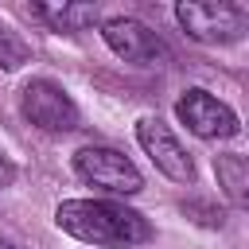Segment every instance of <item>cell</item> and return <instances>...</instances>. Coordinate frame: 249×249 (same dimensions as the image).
Returning a JSON list of instances; mask_svg holds the SVG:
<instances>
[{"mask_svg": "<svg viewBox=\"0 0 249 249\" xmlns=\"http://www.w3.org/2000/svg\"><path fill=\"white\" fill-rule=\"evenodd\" d=\"M54 222L62 233L86 241V245H140L152 237V226L144 214H136L124 202H105V198H66L54 210Z\"/></svg>", "mask_w": 249, "mask_h": 249, "instance_id": "cell-1", "label": "cell"}, {"mask_svg": "<svg viewBox=\"0 0 249 249\" xmlns=\"http://www.w3.org/2000/svg\"><path fill=\"white\" fill-rule=\"evenodd\" d=\"M175 19L198 43H237L249 27V8L230 0H183L175 4Z\"/></svg>", "mask_w": 249, "mask_h": 249, "instance_id": "cell-2", "label": "cell"}, {"mask_svg": "<svg viewBox=\"0 0 249 249\" xmlns=\"http://www.w3.org/2000/svg\"><path fill=\"white\" fill-rule=\"evenodd\" d=\"M74 171L89 183V187H101L109 195H140L144 187V175L140 167L117 152V148H105V144H86L74 152Z\"/></svg>", "mask_w": 249, "mask_h": 249, "instance_id": "cell-3", "label": "cell"}, {"mask_svg": "<svg viewBox=\"0 0 249 249\" xmlns=\"http://www.w3.org/2000/svg\"><path fill=\"white\" fill-rule=\"evenodd\" d=\"M19 113H23L27 124H35L43 132H70V128H78L74 97L58 82H51V78H31L19 89Z\"/></svg>", "mask_w": 249, "mask_h": 249, "instance_id": "cell-4", "label": "cell"}, {"mask_svg": "<svg viewBox=\"0 0 249 249\" xmlns=\"http://www.w3.org/2000/svg\"><path fill=\"white\" fill-rule=\"evenodd\" d=\"M101 39H105V47H109L117 58H124V62H132V66H163V62L171 58V51L163 47V39H160L148 23H140V19H132V16L105 19V23H101Z\"/></svg>", "mask_w": 249, "mask_h": 249, "instance_id": "cell-5", "label": "cell"}, {"mask_svg": "<svg viewBox=\"0 0 249 249\" xmlns=\"http://www.w3.org/2000/svg\"><path fill=\"white\" fill-rule=\"evenodd\" d=\"M175 117L195 132V136H202V140H230V136H237V113L226 105V101H218L210 89H183V97L175 101Z\"/></svg>", "mask_w": 249, "mask_h": 249, "instance_id": "cell-6", "label": "cell"}, {"mask_svg": "<svg viewBox=\"0 0 249 249\" xmlns=\"http://www.w3.org/2000/svg\"><path fill=\"white\" fill-rule=\"evenodd\" d=\"M136 140L167 179H175V183H191L195 179V163H191L187 148L175 140V132L160 117H140L136 121Z\"/></svg>", "mask_w": 249, "mask_h": 249, "instance_id": "cell-7", "label": "cell"}, {"mask_svg": "<svg viewBox=\"0 0 249 249\" xmlns=\"http://www.w3.org/2000/svg\"><path fill=\"white\" fill-rule=\"evenodd\" d=\"M31 12L54 31H86L101 19V12L93 4H35Z\"/></svg>", "mask_w": 249, "mask_h": 249, "instance_id": "cell-8", "label": "cell"}, {"mask_svg": "<svg viewBox=\"0 0 249 249\" xmlns=\"http://www.w3.org/2000/svg\"><path fill=\"white\" fill-rule=\"evenodd\" d=\"M214 175H218V187L226 191V198L233 206L249 202V163H245V156H237V152L214 156Z\"/></svg>", "mask_w": 249, "mask_h": 249, "instance_id": "cell-9", "label": "cell"}, {"mask_svg": "<svg viewBox=\"0 0 249 249\" xmlns=\"http://www.w3.org/2000/svg\"><path fill=\"white\" fill-rule=\"evenodd\" d=\"M31 62V47L23 43V35L8 23H0V70H19Z\"/></svg>", "mask_w": 249, "mask_h": 249, "instance_id": "cell-10", "label": "cell"}, {"mask_svg": "<svg viewBox=\"0 0 249 249\" xmlns=\"http://www.w3.org/2000/svg\"><path fill=\"white\" fill-rule=\"evenodd\" d=\"M12 179H16V163L8 160V152L0 148V191L4 187H12Z\"/></svg>", "mask_w": 249, "mask_h": 249, "instance_id": "cell-11", "label": "cell"}, {"mask_svg": "<svg viewBox=\"0 0 249 249\" xmlns=\"http://www.w3.org/2000/svg\"><path fill=\"white\" fill-rule=\"evenodd\" d=\"M0 249H16V241L8 237V230H4V226H0Z\"/></svg>", "mask_w": 249, "mask_h": 249, "instance_id": "cell-12", "label": "cell"}]
</instances>
